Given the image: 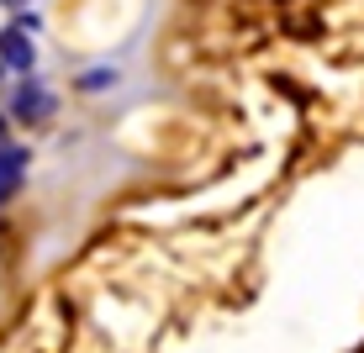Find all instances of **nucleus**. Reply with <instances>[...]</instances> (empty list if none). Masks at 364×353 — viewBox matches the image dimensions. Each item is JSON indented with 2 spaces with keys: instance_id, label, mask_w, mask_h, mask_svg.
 Here are the masks:
<instances>
[{
  "instance_id": "1",
  "label": "nucleus",
  "mask_w": 364,
  "mask_h": 353,
  "mask_svg": "<svg viewBox=\"0 0 364 353\" xmlns=\"http://www.w3.org/2000/svg\"><path fill=\"white\" fill-rule=\"evenodd\" d=\"M32 58H37V53H32V37L21 32V27H6V32H0V64H11L16 74H27Z\"/></svg>"
},
{
  "instance_id": "2",
  "label": "nucleus",
  "mask_w": 364,
  "mask_h": 353,
  "mask_svg": "<svg viewBox=\"0 0 364 353\" xmlns=\"http://www.w3.org/2000/svg\"><path fill=\"white\" fill-rule=\"evenodd\" d=\"M21 174H27V153H21V148H0V206L16 195Z\"/></svg>"
},
{
  "instance_id": "3",
  "label": "nucleus",
  "mask_w": 364,
  "mask_h": 353,
  "mask_svg": "<svg viewBox=\"0 0 364 353\" xmlns=\"http://www.w3.org/2000/svg\"><path fill=\"white\" fill-rule=\"evenodd\" d=\"M48 111H53V95H48L43 85H21L16 90V116L21 121H43Z\"/></svg>"
},
{
  "instance_id": "4",
  "label": "nucleus",
  "mask_w": 364,
  "mask_h": 353,
  "mask_svg": "<svg viewBox=\"0 0 364 353\" xmlns=\"http://www.w3.org/2000/svg\"><path fill=\"white\" fill-rule=\"evenodd\" d=\"M106 80H117V74H111V69H90V80H85V85H90V90H100Z\"/></svg>"
},
{
  "instance_id": "5",
  "label": "nucleus",
  "mask_w": 364,
  "mask_h": 353,
  "mask_svg": "<svg viewBox=\"0 0 364 353\" xmlns=\"http://www.w3.org/2000/svg\"><path fill=\"white\" fill-rule=\"evenodd\" d=\"M6 6H27V0H6Z\"/></svg>"
}]
</instances>
